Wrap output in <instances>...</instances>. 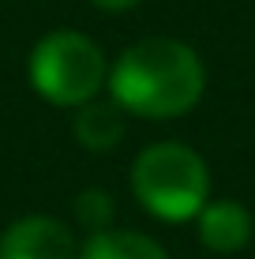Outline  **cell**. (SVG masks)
Segmentation results:
<instances>
[{"mask_svg":"<svg viewBox=\"0 0 255 259\" xmlns=\"http://www.w3.org/2000/svg\"><path fill=\"white\" fill-rule=\"evenodd\" d=\"M72 132L86 150H113L128 132V109L117 98H90L75 109Z\"/></svg>","mask_w":255,"mask_h":259,"instance_id":"obj_6","label":"cell"},{"mask_svg":"<svg viewBox=\"0 0 255 259\" xmlns=\"http://www.w3.org/2000/svg\"><path fill=\"white\" fill-rule=\"evenodd\" d=\"M98 8H105V12H128V8H135L139 0H94Z\"/></svg>","mask_w":255,"mask_h":259,"instance_id":"obj_9","label":"cell"},{"mask_svg":"<svg viewBox=\"0 0 255 259\" xmlns=\"http://www.w3.org/2000/svg\"><path fill=\"white\" fill-rule=\"evenodd\" d=\"M75 218L86 233H98V229H109L113 222V195L101 192V188H86L79 192L75 199Z\"/></svg>","mask_w":255,"mask_h":259,"instance_id":"obj_8","label":"cell"},{"mask_svg":"<svg viewBox=\"0 0 255 259\" xmlns=\"http://www.w3.org/2000/svg\"><path fill=\"white\" fill-rule=\"evenodd\" d=\"M0 259H79V244L60 218L26 214L0 233Z\"/></svg>","mask_w":255,"mask_h":259,"instance_id":"obj_4","label":"cell"},{"mask_svg":"<svg viewBox=\"0 0 255 259\" xmlns=\"http://www.w3.org/2000/svg\"><path fill=\"white\" fill-rule=\"evenodd\" d=\"M105 75L101 46L79 30H53L30 49V87L53 105L79 109L101 94Z\"/></svg>","mask_w":255,"mask_h":259,"instance_id":"obj_3","label":"cell"},{"mask_svg":"<svg viewBox=\"0 0 255 259\" xmlns=\"http://www.w3.org/2000/svg\"><path fill=\"white\" fill-rule=\"evenodd\" d=\"M199 218V240L218 255H233L251 240V214L236 199H207Z\"/></svg>","mask_w":255,"mask_h":259,"instance_id":"obj_5","label":"cell"},{"mask_svg":"<svg viewBox=\"0 0 255 259\" xmlns=\"http://www.w3.org/2000/svg\"><path fill=\"white\" fill-rule=\"evenodd\" d=\"M79 259H169L165 248L154 237L135 233V229H98L83 240Z\"/></svg>","mask_w":255,"mask_h":259,"instance_id":"obj_7","label":"cell"},{"mask_svg":"<svg viewBox=\"0 0 255 259\" xmlns=\"http://www.w3.org/2000/svg\"><path fill=\"white\" fill-rule=\"evenodd\" d=\"M207 68L199 53L177 38H146L117 57L109 94L143 120L184 117L203 98Z\"/></svg>","mask_w":255,"mask_h":259,"instance_id":"obj_1","label":"cell"},{"mask_svg":"<svg viewBox=\"0 0 255 259\" xmlns=\"http://www.w3.org/2000/svg\"><path fill=\"white\" fill-rule=\"evenodd\" d=\"M131 192L146 214L162 222H188L210 199L207 162L184 143H154L131 165Z\"/></svg>","mask_w":255,"mask_h":259,"instance_id":"obj_2","label":"cell"}]
</instances>
